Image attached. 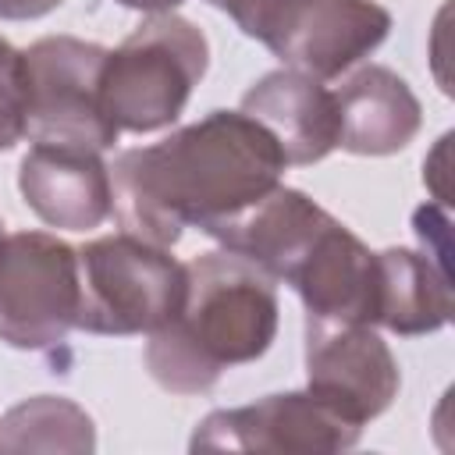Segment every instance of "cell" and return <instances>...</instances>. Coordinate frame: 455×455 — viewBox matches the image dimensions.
Segmentation results:
<instances>
[{
	"mask_svg": "<svg viewBox=\"0 0 455 455\" xmlns=\"http://www.w3.org/2000/svg\"><path fill=\"white\" fill-rule=\"evenodd\" d=\"M412 231L416 238L423 242V252L430 259H437L444 270H451V235H448V210L441 203H423L416 213H412Z\"/></svg>",
	"mask_w": 455,
	"mask_h": 455,
	"instance_id": "obj_19",
	"label": "cell"
},
{
	"mask_svg": "<svg viewBox=\"0 0 455 455\" xmlns=\"http://www.w3.org/2000/svg\"><path fill=\"white\" fill-rule=\"evenodd\" d=\"M448 149H451V135H441L434 153L423 160V181L434 196V203L448 206L451 203V185H448Z\"/></svg>",
	"mask_w": 455,
	"mask_h": 455,
	"instance_id": "obj_20",
	"label": "cell"
},
{
	"mask_svg": "<svg viewBox=\"0 0 455 455\" xmlns=\"http://www.w3.org/2000/svg\"><path fill=\"white\" fill-rule=\"evenodd\" d=\"M64 0H0V21H32L57 11Z\"/></svg>",
	"mask_w": 455,
	"mask_h": 455,
	"instance_id": "obj_21",
	"label": "cell"
},
{
	"mask_svg": "<svg viewBox=\"0 0 455 455\" xmlns=\"http://www.w3.org/2000/svg\"><path fill=\"white\" fill-rule=\"evenodd\" d=\"M210 64L206 36L171 14H149L103 60V110L117 132L171 128Z\"/></svg>",
	"mask_w": 455,
	"mask_h": 455,
	"instance_id": "obj_3",
	"label": "cell"
},
{
	"mask_svg": "<svg viewBox=\"0 0 455 455\" xmlns=\"http://www.w3.org/2000/svg\"><path fill=\"white\" fill-rule=\"evenodd\" d=\"M185 263L128 231L78 249V327L89 334H153L181 302Z\"/></svg>",
	"mask_w": 455,
	"mask_h": 455,
	"instance_id": "obj_4",
	"label": "cell"
},
{
	"mask_svg": "<svg viewBox=\"0 0 455 455\" xmlns=\"http://www.w3.org/2000/svg\"><path fill=\"white\" fill-rule=\"evenodd\" d=\"M359 427L345 423L309 391L267 395L238 409H217L196 423L192 451H348Z\"/></svg>",
	"mask_w": 455,
	"mask_h": 455,
	"instance_id": "obj_8",
	"label": "cell"
},
{
	"mask_svg": "<svg viewBox=\"0 0 455 455\" xmlns=\"http://www.w3.org/2000/svg\"><path fill=\"white\" fill-rule=\"evenodd\" d=\"M451 320V270L416 249L377 252V323L391 334H434Z\"/></svg>",
	"mask_w": 455,
	"mask_h": 455,
	"instance_id": "obj_15",
	"label": "cell"
},
{
	"mask_svg": "<svg viewBox=\"0 0 455 455\" xmlns=\"http://www.w3.org/2000/svg\"><path fill=\"white\" fill-rule=\"evenodd\" d=\"M313 323L377 327V252L334 220L288 281Z\"/></svg>",
	"mask_w": 455,
	"mask_h": 455,
	"instance_id": "obj_13",
	"label": "cell"
},
{
	"mask_svg": "<svg viewBox=\"0 0 455 455\" xmlns=\"http://www.w3.org/2000/svg\"><path fill=\"white\" fill-rule=\"evenodd\" d=\"M334 224V217L316 206L299 188H270L263 199L210 228L206 235L220 242V249L242 256L259 267L270 281H291L299 263L309 256L316 238Z\"/></svg>",
	"mask_w": 455,
	"mask_h": 455,
	"instance_id": "obj_11",
	"label": "cell"
},
{
	"mask_svg": "<svg viewBox=\"0 0 455 455\" xmlns=\"http://www.w3.org/2000/svg\"><path fill=\"white\" fill-rule=\"evenodd\" d=\"M0 238H4V220H0Z\"/></svg>",
	"mask_w": 455,
	"mask_h": 455,
	"instance_id": "obj_23",
	"label": "cell"
},
{
	"mask_svg": "<svg viewBox=\"0 0 455 455\" xmlns=\"http://www.w3.org/2000/svg\"><path fill=\"white\" fill-rule=\"evenodd\" d=\"M334 107L338 146L355 156H391L405 149L423 124L416 92L402 75L384 64H366L352 71L334 89Z\"/></svg>",
	"mask_w": 455,
	"mask_h": 455,
	"instance_id": "obj_14",
	"label": "cell"
},
{
	"mask_svg": "<svg viewBox=\"0 0 455 455\" xmlns=\"http://www.w3.org/2000/svg\"><path fill=\"white\" fill-rule=\"evenodd\" d=\"M274 281L242 256L217 249L185 263L178 313L149 334L146 370L171 395H203L224 370L259 359L277 334Z\"/></svg>",
	"mask_w": 455,
	"mask_h": 455,
	"instance_id": "obj_2",
	"label": "cell"
},
{
	"mask_svg": "<svg viewBox=\"0 0 455 455\" xmlns=\"http://www.w3.org/2000/svg\"><path fill=\"white\" fill-rule=\"evenodd\" d=\"M242 114L274 135L288 167L316 164L338 149L334 89L295 68H277L252 82L242 96Z\"/></svg>",
	"mask_w": 455,
	"mask_h": 455,
	"instance_id": "obj_12",
	"label": "cell"
},
{
	"mask_svg": "<svg viewBox=\"0 0 455 455\" xmlns=\"http://www.w3.org/2000/svg\"><path fill=\"white\" fill-rule=\"evenodd\" d=\"M25 121H28L25 57L18 46L0 39V153L14 149L25 139Z\"/></svg>",
	"mask_w": 455,
	"mask_h": 455,
	"instance_id": "obj_17",
	"label": "cell"
},
{
	"mask_svg": "<svg viewBox=\"0 0 455 455\" xmlns=\"http://www.w3.org/2000/svg\"><path fill=\"white\" fill-rule=\"evenodd\" d=\"M78 327V249L46 231L0 238V341L50 352Z\"/></svg>",
	"mask_w": 455,
	"mask_h": 455,
	"instance_id": "obj_5",
	"label": "cell"
},
{
	"mask_svg": "<svg viewBox=\"0 0 455 455\" xmlns=\"http://www.w3.org/2000/svg\"><path fill=\"white\" fill-rule=\"evenodd\" d=\"M391 32V14L377 0H302L274 53L284 68L331 82L370 57Z\"/></svg>",
	"mask_w": 455,
	"mask_h": 455,
	"instance_id": "obj_9",
	"label": "cell"
},
{
	"mask_svg": "<svg viewBox=\"0 0 455 455\" xmlns=\"http://www.w3.org/2000/svg\"><path fill=\"white\" fill-rule=\"evenodd\" d=\"M18 192L43 224L64 231H92L114 213L110 167L85 146L36 142L18 164Z\"/></svg>",
	"mask_w": 455,
	"mask_h": 455,
	"instance_id": "obj_10",
	"label": "cell"
},
{
	"mask_svg": "<svg viewBox=\"0 0 455 455\" xmlns=\"http://www.w3.org/2000/svg\"><path fill=\"white\" fill-rule=\"evenodd\" d=\"M96 448L92 416L60 395H32L11 405L0 419V451H71Z\"/></svg>",
	"mask_w": 455,
	"mask_h": 455,
	"instance_id": "obj_16",
	"label": "cell"
},
{
	"mask_svg": "<svg viewBox=\"0 0 455 455\" xmlns=\"http://www.w3.org/2000/svg\"><path fill=\"white\" fill-rule=\"evenodd\" d=\"M284 167L263 124L242 110H213L114 160V213L128 235L171 249L185 228L210 231L263 199Z\"/></svg>",
	"mask_w": 455,
	"mask_h": 455,
	"instance_id": "obj_1",
	"label": "cell"
},
{
	"mask_svg": "<svg viewBox=\"0 0 455 455\" xmlns=\"http://www.w3.org/2000/svg\"><path fill=\"white\" fill-rule=\"evenodd\" d=\"M217 11H224L249 39H259L263 46H274V39L284 32L291 14L302 7V0H206Z\"/></svg>",
	"mask_w": 455,
	"mask_h": 455,
	"instance_id": "obj_18",
	"label": "cell"
},
{
	"mask_svg": "<svg viewBox=\"0 0 455 455\" xmlns=\"http://www.w3.org/2000/svg\"><path fill=\"white\" fill-rule=\"evenodd\" d=\"M398 384V359L373 327L306 320V391L345 423L363 430L395 402Z\"/></svg>",
	"mask_w": 455,
	"mask_h": 455,
	"instance_id": "obj_7",
	"label": "cell"
},
{
	"mask_svg": "<svg viewBox=\"0 0 455 455\" xmlns=\"http://www.w3.org/2000/svg\"><path fill=\"white\" fill-rule=\"evenodd\" d=\"M25 57L28 121L32 142H64L85 149H110L117 128L103 110V60L107 46L75 36H43Z\"/></svg>",
	"mask_w": 455,
	"mask_h": 455,
	"instance_id": "obj_6",
	"label": "cell"
},
{
	"mask_svg": "<svg viewBox=\"0 0 455 455\" xmlns=\"http://www.w3.org/2000/svg\"><path fill=\"white\" fill-rule=\"evenodd\" d=\"M128 11H146V14H171L181 0H117Z\"/></svg>",
	"mask_w": 455,
	"mask_h": 455,
	"instance_id": "obj_22",
	"label": "cell"
}]
</instances>
